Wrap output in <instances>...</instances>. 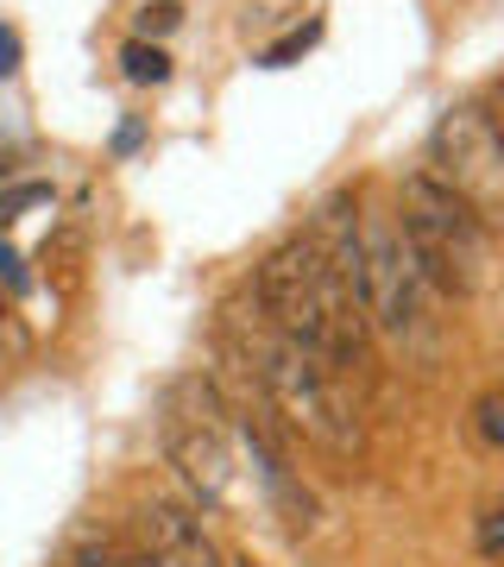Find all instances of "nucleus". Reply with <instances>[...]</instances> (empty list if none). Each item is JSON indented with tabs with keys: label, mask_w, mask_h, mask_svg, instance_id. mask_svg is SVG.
I'll return each instance as SVG.
<instances>
[{
	"label": "nucleus",
	"mask_w": 504,
	"mask_h": 567,
	"mask_svg": "<svg viewBox=\"0 0 504 567\" xmlns=\"http://www.w3.org/2000/svg\"><path fill=\"white\" fill-rule=\"evenodd\" d=\"M177 25H183L177 0H145L140 7V32H177Z\"/></svg>",
	"instance_id": "9b49d317"
},
{
	"label": "nucleus",
	"mask_w": 504,
	"mask_h": 567,
	"mask_svg": "<svg viewBox=\"0 0 504 567\" xmlns=\"http://www.w3.org/2000/svg\"><path fill=\"white\" fill-rule=\"evenodd\" d=\"M227 567H259V561H253V555H234V561H227Z\"/></svg>",
	"instance_id": "2eb2a0df"
},
{
	"label": "nucleus",
	"mask_w": 504,
	"mask_h": 567,
	"mask_svg": "<svg viewBox=\"0 0 504 567\" xmlns=\"http://www.w3.org/2000/svg\"><path fill=\"white\" fill-rule=\"evenodd\" d=\"M429 177L454 189L480 221L504 215V133L480 102H454L429 133Z\"/></svg>",
	"instance_id": "39448f33"
},
{
	"label": "nucleus",
	"mask_w": 504,
	"mask_h": 567,
	"mask_svg": "<svg viewBox=\"0 0 504 567\" xmlns=\"http://www.w3.org/2000/svg\"><path fill=\"white\" fill-rule=\"evenodd\" d=\"M222 416L227 410L215 404V391L202 379H183L164 398V454L202 505H227V492H234V442H227Z\"/></svg>",
	"instance_id": "423d86ee"
},
{
	"label": "nucleus",
	"mask_w": 504,
	"mask_h": 567,
	"mask_svg": "<svg viewBox=\"0 0 504 567\" xmlns=\"http://www.w3.org/2000/svg\"><path fill=\"white\" fill-rule=\"evenodd\" d=\"M353 290H360L366 328L384 334L410 365H435L448 347L442 328V290L423 278V265L410 259L398 221L391 215H360V271H353Z\"/></svg>",
	"instance_id": "7ed1b4c3"
},
{
	"label": "nucleus",
	"mask_w": 504,
	"mask_h": 567,
	"mask_svg": "<svg viewBox=\"0 0 504 567\" xmlns=\"http://www.w3.org/2000/svg\"><path fill=\"white\" fill-rule=\"evenodd\" d=\"M473 435H480L485 447H498V454H504V385H492L480 404H473Z\"/></svg>",
	"instance_id": "1a4fd4ad"
},
{
	"label": "nucleus",
	"mask_w": 504,
	"mask_h": 567,
	"mask_svg": "<svg viewBox=\"0 0 504 567\" xmlns=\"http://www.w3.org/2000/svg\"><path fill=\"white\" fill-rule=\"evenodd\" d=\"M253 303H259V316L278 334H290V341L309 347L322 365H335L347 385H366L372 379V328H366V309L353 297V284L335 271V259L309 234L284 240L259 265Z\"/></svg>",
	"instance_id": "f257e3e1"
},
{
	"label": "nucleus",
	"mask_w": 504,
	"mask_h": 567,
	"mask_svg": "<svg viewBox=\"0 0 504 567\" xmlns=\"http://www.w3.org/2000/svg\"><path fill=\"white\" fill-rule=\"evenodd\" d=\"M20 70V39H13V25H0V82Z\"/></svg>",
	"instance_id": "ddd939ff"
},
{
	"label": "nucleus",
	"mask_w": 504,
	"mask_h": 567,
	"mask_svg": "<svg viewBox=\"0 0 504 567\" xmlns=\"http://www.w3.org/2000/svg\"><path fill=\"white\" fill-rule=\"evenodd\" d=\"M227 365H240L253 391L278 410L284 423L297 429L302 442H316L322 454H366V423H360V398L335 365H322L309 347H297L290 334L259 316L253 303V322L246 316H227Z\"/></svg>",
	"instance_id": "f03ea898"
},
{
	"label": "nucleus",
	"mask_w": 504,
	"mask_h": 567,
	"mask_svg": "<svg viewBox=\"0 0 504 567\" xmlns=\"http://www.w3.org/2000/svg\"><path fill=\"white\" fill-rule=\"evenodd\" d=\"M121 70H126V82H140V89H158V82L171 76V51H164V44L133 39V44L121 51Z\"/></svg>",
	"instance_id": "6e6552de"
},
{
	"label": "nucleus",
	"mask_w": 504,
	"mask_h": 567,
	"mask_svg": "<svg viewBox=\"0 0 504 567\" xmlns=\"http://www.w3.org/2000/svg\"><path fill=\"white\" fill-rule=\"evenodd\" d=\"M398 234L410 246V259L423 265V278L442 290V297H480L492 271H498V252H492V227L473 215V208L442 189L429 171H410L398 183Z\"/></svg>",
	"instance_id": "20e7f679"
},
{
	"label": "nucleus",
	"mask_w": 504,
	"mask_h": 567,
	"mask_svg": "<svg viewBox=\"0 0 504 567\" xmlns=\"http://www.w3.org/2000/svg\"><path fill=\"white\" fill-rule=\"evenodd\" d=\"M140 567H227L215 543L202 536V524L171 498L140 505Z\"/></svg>",
	"instance_id": "0eeeda50"
},
{
	"label": "nucleus",
	"mask_w": 504,
	"mask_h": 567,
	"mask_svg": "<svg viewBox=\"0 0 504 567\" xmlns=\"http://www.w3.org/2000/svg\"><path fill=\"white\" fill-rule=\"evenodd\" d=\"M316 39H322V20H309L302 32H284V39L271 44V51H265L259 63H265V70H290V63H297V58H302V51H309Z\"/></svg>",
	"instance_id": "9d476101"
},
{
	"label": "nucleus",
	"mask_w": 504,
	"mask_h": 567,
	"mask_svg": "<svg viewBox=\"0 0 504 567\" xmlns=\"http://www.w3.org/2000/svg\"><path fill=\"white\" fill-rule=\"evenodd\" d=\"M485 114H492V121H498V133H504V82L492 89V107H485Z\"/></svg>",
	"instance_id": "4468645a"
},
{
	"label": "nucleus",
	"mask_w": 504,
	"mask_h": 567,
	"mask_svg": "<svg viewBox=\"0 0 504 567\" xmlns=\"http://www.w3.org/2000/svg\"><path fill=\"white\" fill-rule=\"evenodd\" d=\"M480 555L485 561H504V505L480 517Z\"/></svg>",
	"instance_id": "f8f14e48"
}]
</instances>
